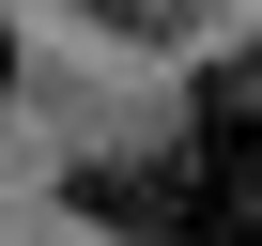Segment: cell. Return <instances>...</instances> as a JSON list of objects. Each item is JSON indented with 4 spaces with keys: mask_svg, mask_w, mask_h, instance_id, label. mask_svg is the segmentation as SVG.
<instances>
[{
    "mask_svg": "<svg viewBox=\"0 0 262 246\" xmlns=\"http://www.w3.org/2000/svg\"><path fill=\"white\" fill-rule=\"evenodd\" d=\"M201 246H262V46L201 77Z\"/></svg>",
    "mask_w": 262,
    "mask_h": 246,
    "instance_id": "cell-1",
    "label": "cell"
},
{
    "mask_svg": "<svg viewBox=\"0 0 262 246\" xmlns=\"http://www.w3.org/2000/svg\"><path fill=\"white\" fill-rule=\"evenodd\" d=\"M62 200L123 246H201V154H93V169H62Z\"/></svg>",
    "mask_w": 262,
    "mask_h": 246,
    "instance_id": "cell-2",
    "label": "cell"
},
{
    "mask_svg": "<svg viewBox=\"0 0 262 246\" xmlns=\"http://www.w3.org/2000/svg\"><path fill=\"white\" fill-rule=\"evenodd\" d=\"M77 16H93V31H123V46H170L201 0H77Z\"/></svg>",
    "mask_w": 262,
    "mask_h": 246,
    "instance_id": "cell-3",
    "label": "cell"
},
{
    "mask_svg": "<svg viewBox=\"0 0 262 246\" xmlns=\"http://www.w3.org/2000/svg\"><path fill=\"white\" fill-rule=\"evenodd\" d=\"M0 92H16V46H0Z\"/></svg>",
    "mask_w": 262,
    "mask_h": 246,
    "instance_id": "cell-4",
    "label": "cell"
}]
</instances>
